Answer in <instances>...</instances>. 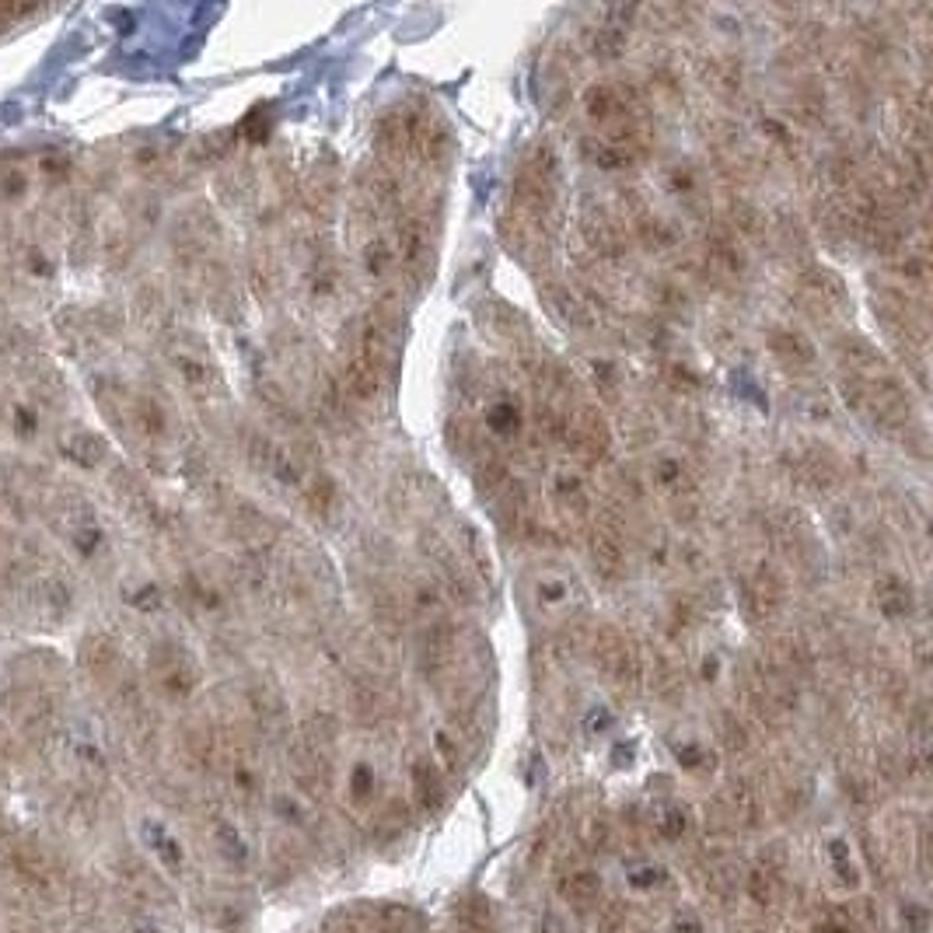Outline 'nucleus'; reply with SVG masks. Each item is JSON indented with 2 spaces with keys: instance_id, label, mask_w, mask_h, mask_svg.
Instances as JSON below:
<instances>
[{
  "instance_id": "1",
  "label": "nucleus",
  "mask_w": 933,
  "mask_h": 933,
  "mask_svg": "<svg viewBox=\"0 0 933 933\" xmlns=\"http://www.w3.org/2000/svg\"><path fill=\"white\" fill-rule=\"evenodd\" d=\"M591 661L602 671L605 682L616 685L622 692H633L643 678V664L633 640L616 626H602L591 633Z\"/></svg>"
},
{
  "instance_id": "2",
  "label": "nucleus",
  "mask_w": 933,
  "mask_h": 933,
  "mask_svg": "<svg viewBox=\"0 0 933 933\" xmlns=\"http://www.w3.org/2000/svg\"><path fill=\"white\" fill-rule=\"evenodd\" d=\"M738 602L745 609L748 622H755V626L780 619L783 605H787V581H783L780 567L769 560H759L752 570L738 574Z\"/></svg>"
},
{
  "instance_id": "3",
  "label": "nucleus",
  "mask_w": 933,
  "mask_h": 933,
  "mask_svg": "<svg viewBox=\"0 0 933 933\" xmlns=\"http://www.w3.org/2000/svg\"><path fill=\"white\" fill-rule=\"evenodd\" d=\"M588 556H591V570L602 584H619L626 577L629 567V553H626V539H622V521L612 511L598 514L588 528Z\"/></svg>"
},
{
  "instance_id": "4",
  "label": "nucleus",
  "mask_w": 933,
  "mask_h": 933,
  "mask_svg": "<svg viewBox=\"0 0 933 933\" xmlns=\"http://www.w3.org/2000/svg\"><path fill=\"white\" fill-rule=\"evenodd\" d=\"M147 671H151L154 685H158L168 699H189L196 692V682H200L196 661L189 657V650L179 647L175 640L154 643L151 657H147Z\"/></svg>"
},
{
  "instance_id": "5",
  "label": "nucleus",
  "mask_w": 933,
  "mask_h": 933,
  "mask_svg": "<svg viewBox=\"0 0 933 933\" xmlns=\"http://www.w3.org/2000/svg\"><path fill=\"white\" fill-rule=\"evenodd\" d=\"M762 818V801L752 780H731L720 787L713 804L706 808V822L717 832H741L755 829Z\"/></svg>"
},
{
  "instance_id": "6",
  "label": "nucleus",
  "mask_w": 933,
  "mask_h": 933,
  "mask_svg": "<svg viewBox=\"0 0 933 933\" xmlns=\"http://www.w3.org/2000/svg\"><path fill=\"white\" fill-rule=\"evenodd\" d=\"M650 483L657 486V493L664 497V504H668L671 518L675 521H692L699 514V486H696V476L689 472V465L682 462V458H671V455H661L654 465H650Z\"/></svg>"
},
{
  "instance_id": "7",
  "label": "nucleus",
  "mask_w": 933,
  "mask_h": 933,
  "mask_svg": "<svg viewBox=\"0 0 933 933\" xmlns=\"http://www.w3.org/2000/svg\"><path fill=\"white\" fill-rule=\"evenodd\" d=\"M563 448H567L581 465H602L612 451V430H609V423H605V416L591 406L570 409Z\"/></svg>"
},
{
  "instance_id": "8",
  "label": "nucleus",
  "mask_w": 933,
  "mask_h": 933,
  "mask_svg": "<svg viewBox=\"0 0 933 933\" xmlns=\"http://www.w3.org/2000/svg\"><path fill=\"white\" fill-rule=\"evenodd\" d=\"M458 657V626L448 616H434L427 622V629L420 633V643H416V661H420V671L430 678V682H441V678L451 675Z\"/></svg>"
},
{
  "instance_id": "9",
  "label": "nucleus",
  "mask_w": 933,
  "mask_h": 933,
  "mask_svg": "<svg viewBox=\"0 0 933 933\" xmlns=\"http://www.w3.org/2000/svg\"><path fill=\"white\" fill-rule=\"evenodd\" d=\"M388 242H392L399 270L420 273L423 266L430 263V249H434V235H430L427 214H420V210H406V214H399V221H395Z\"/></svg>"
},
{
  "instance_id": "10",
  "label": "nucleus",
  "mask_w": 933,
  "mask_h": 933,
  "mask_svg": "<svg viewBox=\"0 0 933 933\" xmlns=\"http://www.w3.org/2000/svg\"><path fill=\"white\" fill-rule=\"evenodd\" d=\"M748 270V256L741 249V238L734 235L727 224H717V228L706 231L703 238V252H699V273L703 277H745Z\"/></svg>"
},
{
  "instance_id": "11",
  "label": "nucleus",
  "mask_w": 933,
  "mask_h": 933,
  "mask_svg": "<svg viewBox=\"0 0 933 933\" xmlns=\"http://www.w3.org/2000/svg\"><path fill=\"white\" fill-rule=\"evenodd\" d=\"M584 112L602 130L619 123H633V119H640V91L626 88V84H595L584 95Z\"/></svg>"
},
{
  "instance_id": "12",
  "label": "nucleus",
  "mask_w": 933,
  "mask_h": 933,
  "mask_svg": "<svg viewBox=\"0 0 933 933\" xmlns=\"http://www.w3.org/2000/svg\"><path fill=\"white\" fill-rule=\"evenodd\" d=\"M581 238L598 259H622L629 245L626 228H622V221L612 217L609 210H588V214L581 217Z\"/></svg>"
},
{
  "instance_id": "13",
  "label": "nucleus",
  "mask_w": 933,
  "mask_h": 933,
  "mask_svg": "<svg viewBox=\"0 0 933 933\" xmlns=\"http://www.w3.org/2000/svg\"><path fill=\"white\" fill-rule=\"evenodd\" d=\"M832 350H836L839 364H843L846 374H853V378H881V374H892L885 353H881L874 343H867L864 336H857V332H843V336H836Z\"/></svg>"
},
{
  "instance_id": "14",
  "label": "nucleus",
  "mask_w": 933,
  "mask_h": 933,
  "mask_svg": "<svg viewBox=\"0 0 933 933\" xmlns=\"http://www.w3.org/2000/svg\"><path fill=\"white\" fill-rule=\"evenodd\" d=\"M766 346L790 374H811L818 364V353L808 343V336H801L797 329H787V325H773L766 332Z\"/></svg>"
},
{
  "instance_id": "15",
  "label": "nucleus",
  "mask_w": 933,
  "mask_h": 933,
  "mask_svg": "<svg viewBox=\"0 0 933 933\" xmlns=\"http://www.w3.org/2000/svg\"><path fill=\"white\" fill-rule=\"evenodd\" d=\"M360 193H364L367 207L378 210V214L399 210L402 207V175H399V168L385 165V161H374V165H367L364 175H360Z\"/></svg>"
},
{
  "instance_id": "16",
  "label": "nucleus",
  "mask_w": 933,
  "mask_h": 933,
  "mask_svg": "<svg viewBox=\"0 0 933 933\" xmlns=\"http://www.w3.org/2000/svg\"><path fill=\"white\" fill-rule=\"evenodd\" d=\"M801 291H804V298H808V305L818 308V315L822 318L843 311L846 301H850L843 280H839L836 273L822 270V266H808V270L801 273Z\"/></svg>"
},
{
  "instance_id": "17",
  "label": "nucleus",
  "mask_w": 933,
  "mask_h": 933,
  "mask_svg": "<svg viewBox=\"0 0 933 933\" xmlns=\"http://www.w3.org/2000/svg\"><path fill=\"white\" fill-rule=\"evenodd\" d=\"M762 664L773 668V671H780V675L790 678V682H801V678L811 671V647L794 633L773 636V640H769L766 657H762Z\"/></svg>"
},
{
  "instance_id": "18",
  "label": "nucleus",
  "mask_w": 933,
  "mask_h": 933,
  "mask_svg": "<svg viewBox=\"0 0 933 933\" xmlns=\"http://www.w3.org/2000/svg\"><path fill=\"white\" fill-rule=\"evenodd\" d=\"M871 605L881 612L888 622H902L916 616V595L902 577L895 574H878L871 584Z\"/></svg>"
},
{
  "instance_id": "19",
  "label": "nucleus",
  "mask_w": 933,
  "mask_h": 933,
  "mask_svg": "<svg viewBox=\"0 0 933 933\" xmlns=\"http://www.w3.org/2000/svg\"><path fill=\"white\" fill-rule=\"evenodd\" d=\"M409 787H413V801L423 815H437L448 801V783L434 759H416L409 766Z\"/></svg>"
},
{
  "instance_id": "20",
  "label": "nucleus",
  "mask_w": 933,
  "mask_h": 933,
  "mask_svg": "<svg viewBox=\"0 0 933 933\" xmlns=\"http://www.w3.org/2000/svg\"><path fill=\"white\" fill-rule=\"evenodd\" d=\"M336 385L343 388V395L350 402H374L381 395V371L367 364V360L353 357V353H343Z\"/></svg>"
},
{
  "instance_id": "21",
  "label": "nucleus",
  "mask_w": 933,
  "mask_h": 933,
  "mask_svg": "<svg viewBox=\"0 0 933 933\" xmlns=\"http://www.w3.org/2000/svg\"><path fill=\"white\" fill-rule=\"evenodd\" d=\"M556 892H560V899L567 902L570 909H577V913H591V909L602 902V878H598V871H591V867H570V871L560 874V881H556Z\"/></svg>"
},
{
  "instance_id": "22",
  "label": "nucleus",
  "mask_w": 933,
  "mask_h": 933,
  "mask_svg": "<svg viewBox=\"0 0 933 933\" xmlns=\"http://www.w3.org/2000/svg\"><path fill=\"white\" fill-rule=\"evenodd\" d=\"M109 486L116 490L119 504H123L126 511H130L137 521H144V525H161L158 504H154V497L147 493V486L140 483V479L133 476V472L116 469V472H112V479H109Z\"/></svg>"
},
{
  "instance_id": "23",
  "label": "nucleus",
  "mask_w": 933,
  "mask_h": 933,
  "mask_svg": "<svg viewBox=\"0 0 933 933\" xmlns=\"http://www.w3.org/2000/svg\"><path fill=\"white\" fill-rule=\"evenodd\" d=\"M633 235L643 249L657 252V256H668V252H675L678 245H682V231H678L668 217L647 214V210H636L633 214Z\"/></svg>"
},
{
  "instance_id": "24",
  "label": "nucleus",
  "mask_w": 933,
  "mask_h": 933,
  "mask_svg": "<svg viewBox=\"0 0 933 933\" xmlns=\"http://www.w3.org/2000/svg\"><path fill=\"white\" fill-rule=\"evenodd\" d=\"M472 469H476L479 493H486V497H497V493H504L507 486H511L507 458H504V451L493 448V444H476V451H472Z\"/></svg>"
},
{
  "instance_id": "25",
  "label": "nucleus",
  "mask_w": 933,
  "mask_h": 933,
  "mask_svg": "<svg viewBox=\"0 0 933 933\" xmlns=\"http://www.w3.org/2000/svg\"><path fill=\"white\" fill-rule=\"evenodd\" d=\"M81 664L91 678H98V682H116V675H119L116 640L105 633H91L88 640L81 643Z\"/></svg>"
},
{
  "instance_id": "26",
  "label": "nucleus",
  "mask_w": 933,
  "mask_h": 933,
  "mask_svg": "<svg viewBox=\"0 0 933 933\" xmlns=\"http://www.w3.org/2000/svg\"><path fill=\"white\" fill-rule=\"evenodd\" d=\"M797 476L804 479L808 486H815V490H832V486L843 479V469H839V462L832 458V451L825 448H808L797 455Z\"/></svg>"
},
{
  "instance_id": "27",
  "label": "nucleus",
  "mask_w": 933,
  "mask_h": 933,
  "mask_svg": "<svg viewBox=\"0 0 933 933\" xmlns=\"http://www.w3.org/2000/svg\"><path fill=\"white\" fill-rule=\"evenodd\" d=\"M221 748H224L221 734L210 724H186V731H182V752H186V759L193 766L214 769L221 762Z\"/></svg>"
},
{
  "instance_id": "28",
  "label": "nucleus",
  "mask_w": 933,
  "mask_h": 933,
  "mask_svg": "<svg viewBox=\"0 0 933 933\" xmlns=\"http://www.w3.org/2000/svg\"><path fill=\"white\" fill-rule=\"evenodd\" d=\"M647 825H650V832H654L657 839H664V843H678V839L689 836L692 811L685 808V804H678V801H661V804H654V808L647 811Z\"/></svg>"
},
{
  "instance_id": "29",
  "label": "nucleus",
  "mask_w": 933,
  "mask_h": 933,
  "mask_svg": "<svg viewBox=\"0 0 933 933\" xmlns=\"http://www.w3.org/2000/svg\"><path fill=\"white\" fill-rule=\"evenodd\" d=\"M553 497H556L560 511L567 514L570 521H588V518H591L588 486H584L581 476H574V472H556V479H553Z\"/></svg>"
},
{
  "instance_id": "30",
  "label": "nucleus",
  "mask_w": 933,
  "mask_h": 933,
  "mask_svg": "<svg viewBox=\"0 0 933 933\" xmlns=\"http://www.w3.org/2000/svg\"><path fill=\"white\" fill-rule=\"evenodd\" d=\"M577 595L574 577L567 574H542L535 581V598H539L542 612H556V616H570V598Z\"/></svg>"
},
{
  "instance_id": "31",
  "label": "nucleus",
  "mask_w": 933,
  "mask_h": 933,
  "mask_svg": "<svg viewBox=\"0 0 933 933\" xmlns=\"http://www.w3.org/2000/svg\"><path fill=\"white\" fill-rule=\"evenodd\" d=\"M11 860H14V867H18V871L25 874V878H32V881H49V874H53V864H49V853L42 850L39 839H32V836L14 839Z\"/></svg>"
},
{
  "instance_id": "32",
  "label": "nucleus",
  "mask_w": 933,
  "mask_h": 933,
  "mask_svg": "<svg viewBox=\"0 0 933 933\" xmlns=\"http://www.w3.org/2000/svg\"><path fill=\"white\" fill-rule=\"evenodd\" d=\"M888 270L895 273V277L906 284V291H923L930 280V266H927V252L913 249V245H906L902 252H895L892 259H888Z\"/></svg>"
},
{
  "instance_id": "33",
  "label": "nucleus",
  "mask_w": 933,
  "mask_h": 933,
  "mask_svg": "<svg viewBox=\"0 0 933 933\" xmlns=\"http://www.w3.org/2000/svg\"><path fill=\"white\" fill-rule=\"evenodd\" d=\"M703 81H706V88H713L717 95L734 98L741 91V67L734 60H727V56H710V60L703 63Z\"/></svg>"
},
{
  "instance_id": "34",
  "label": "nucleus",
  "mask_w": 933,
  "mask_h": 933,
  "mask_svg": "<svg viewBox=\"0 0 933 933\" xmlns=\"http://www.w3.org/2000/svg\"><path fill=\"white\" fill-rule=\"evenodd\" d=\"M650 689H654L657 696L664 699V703H675V699L685 692L682 668H678L675 661H668L664 654H657L654 664H650Z\"/></svg>"
},
{
  "instance_id": "35",
  "label": "nucleus",
  "mask_w": 933,
  "mask_h": 933,
  "mask_svg": "<svg viewBox=\"0 0 933 933\" xmlns=\"http://www.w3.org/2000/svg\"><path fill=\"white\" fill-rule=\"evenodd\" d=\"M395 270H399V263H395L392 242H388L385 235L371 238V242L364 245V273H367V280H378V284H385V280L395 277Z\"/></svg>"
},
{
  "instance_id": "36",
  "label": "nucleus",
  "mask_w": 933,
  "mask_h": 933,
  "mask_svg": "<svg viewBox=\"0 0 933 933\" xmlns=\"http://www.w3.org/2000/svg\"><path fill=\"white\" fill-rule=\"evenodd\" d=\"M668 189L685 203L689 210L703 207V175L696 172L692 165H671L668 168Z\"/></svg>"
},
{
  "instance_id": "37",
  "label": "nucleus",
  "mask_w": 933,
  "mask_h": 933,
  "mask_svg": "<svg viewBox=\"0 0 933 933\" xmlns=\"http://www.w3.org/2000/svg\"><path fill=\"white\" fill-rule=\"evenodd\" d=\"M581 151H584V158H588L591 165L605 168V172H622V168H629L636 161V158H629L622 147L609 144L605 137H584L581 140Z\"/></svg>"
},
{
  "instance_id": "38",
  "label": "nucleus",
  "mask_w": 933,
  "mask_h": 933,
  "mask_svg": "<svg viewBox=\"0 0 933 933\" xmlns=\"http://www.w3.org/2000/svg\"><path fill=\"white\" fill-rule=\"evenodd\" d=\"M717 741L727 755H745L752 748V734H748L745 720L738 713H720L717 720Z\"/></svg>"
},
{
  "instance_id": "39",
  "label": "nucleus",
  "mask_w": 933,
  "mask_h": 933,
  "mask_svg": "<svg viewBox=\"0 0 933 933\" xmlns=\"http://www.w3.org/2000/svg\"><path fill=\"white\" fill-rule=\"evenodd\" d=\"M301 490H305V504H308L311 518H318V521L329 518L332 507H336V486H332L325 476H311Z\"/></svg>"
},
{
  "instance_id": "40",
  "label": "nucleus",
  "mask_w": 933,
  "mask_h": 933,
  "mask_svg": "<svg viewBox=\"0 0 933 933\" xmlns=\"http://www.w3.org/2000/svg\"><path fill=\"white\" fill-rule=\"evenodd\" d=\"M588 46L598 60H616L622 49H626V32H622V25H598V28H591Z\"/></svg>"
},
{
  "instance_id": "41",
  "label": "nucleus",
  "mask_w": 933,
  "mask_h": 933,
  "mask_svg": "<svg viewBox=\"0 0 933 933\" xmlns=\"http://www.w3.org/2000/svg\"><path fill=\"white\" fill-rule=\"evenodd\" d=\"M133 423L144 437H161L168 430L165 409L158 406L154 399H137L133 402Z\"/></svg>"
},
{
  "instance_id": "42",
  "label": "nucleus",
  "mask_w": 933,
  "mask_h": 933,
  "mask_svg": "<svg viewBox=\"0 0 933 933\" xmlns=\"http://www.w3.org/2000/svg\"><path fill=\"white\" fill-rule=\"evenodd\" d=\"M745 888H748V895H752V899L759 902V906H773L776 895H780V874L759 864V867H755V871L745 878Z\"/></svg>"
},
{
  "instance_id": "43",
  "label": "nucleus",
  "mask_w": 933,
  "mask_h": 933,
  "mask_svg": "<svg viewBox=\"0 0 933 933\" xmlns=\"http://www.w3.org/2000/svg\"><path fill=\"white\" fill-rule=\"evenodd\" d=\"M374 794H378V773H374L367 762L353 766V773H350V801L357 804V808H371Z\"/></svg>"
},
{
  "instance_id": "44",
  "label": "nucleus",
  "mask_w": 933,
  "mask_h": 933,
  "mask_svg": "<svg viewBox=\"0 0 933 933\" xmlns=\"http://www.w3.org/2000/svg\"><path fill=\"white\" fill-rule=\"evenodd\" d=\"M63 451H67V455L74 458L77 465H84V469H95V465L105 458V448H102V441H98L95 434H74Z\"/></svg>"
},
{
  "instance_id": "45",
  "label": "nucleus",
  "mask_w": 933,
  "mask_h": 933,
  "mask_svg": "<svg viewBox=\"0 0 933 933\" xmlns=\"http://www.w3.org/2000/svg\"><path fill=\"white\" fill-rule=\"evenodd\" d=\"M762 224H766V221H762V214L752 207V203H745V200H734L731 203V224H727V228H731L738 238L741 235L759 238L762 235Z\"/></svg>"
},
{
  "instance_id": "46",
  "label": "nucleus",
  "mask_w": 933,
  "mask_h": 933,
  "mask_svg": "<svg viewBox=\"0 0 933 933\" xmlns=\"http://www.w3.org/2000/svg\"><path fill=\"white\" fill-rule=\"evenodd\" d=\"M794 112H797V119H804V123H811V126L825 123V95L818 88H801L794 95Z\"/></svg>"
},
{
  "instance_id": "47",
  "label": "nucleus",
  "mask_w": 933,
  "mask_h": 933,
  "mask_svg": "<svg viewBox=\"0 0 933 933\" xmlns=\"http://www.w3.org/2000/svg\"><path fill=\"white\" fill-rule=\"evenodd\" d=\"M829 860H832V867H836V878L843 881V885H850V888H857V885H860L857 864H853L850 846H846V839H832V843H829Z\"/></svg>"
},
{
  "instance_id": "48",
  "label": "nucleus",
  "mask_w": 933,
  "mask_h": 933,
  "mask_svg": "<svg viewBox=\"0 0 933 933\" xmlns=\"http://www.w3.org/2000/svg\"><path fill=\"white\" fill-rule=\"evenodd\" d=\"M518 406L514 402H507V399H500V402H493L490 406V430L493 434H504V437H511V434H518Z\"/></svg>"
},
{
  "instance_id": "49",
  "label": "nucleus",
  "mask_w": 933,
  "mask_h": 933,
  "mask_svg": "<svg viewBox=\"0 0 933 933\" xmlns=\"http://www.w3.org/2000/svg\"><path fill=\"white\" fill-rule=\"evenodd\" d=\"M434 752H437V759H441V766L448 769V773H458V769H462V748H458V738L451 731H437Z\"/></svg>"
},
{
  "instance_id": "50",
  "label": "nucleus",
  "mask_w": 933,
  "mask_h": 933,
  "mask_svg": "<svg viewBox=\"0 0 933 933\" xmlns=\"http://www.w3.org/2000/svg\"><path fill=\"white\" fill-rule=\"evenodd\" d=\"M217 843H221V850L228 853L231 860H238V864L245 860V843H242V836H238V832L231 829L228 822H217Z\"/></svg>"
},
{
  "instance_id": "51",
  "label": "nucleus",
  "mask_w": 933,
  "mask_h": 933,
  "mask_svg": "<svg viewBox=\"0 0 933 933\" xmlns=\"http://www.w3.org/2000/svg\"><path fill=\"white\" fill-rule=\"evenodd\" d=\"M588 846H595V850H609V846H612V825H609V818H602V815L591 818V825H588Z\"/></svg>"
},
{
  "instance_id": "52",
  "label": "nucleus",
  "mask_w": 933,
  "mask_h": 933,
  "mask_svg": "<svg viewBox=\"0 0 933 933\" xmlns=\"http://www.w3.org/2000/svg\"><path fill=\"white\" fill-rule=\"evenodd\" d=\"M678 762H682L685 769H706V766H713V762H706V752H703L699 745L678 748Z\"/></svg>"
},
{
  "instance_id": "53",
  "label": "nucleus",
  "mask_w": 933,
  "mask_h": 933,
  "mask_svg": "<svg viewBox=\"0 0 933 933\" xmlns=\"http://www.w3.org/2000/svg\"><path fill=\"white\" fill-rule=\"evenodd\" d=\"M378 933H413L402 923V913H392V909H381L378 913Z\"/></svg>"
},
{
  "instance_id": "54",
  "label": "nucleus",
  "mask_w": 933,
  "mask_h": 933,
  "mask_svg": "<svg viewBox=\"0 0 933 933\" xmlns=\"http://www.w3.org/2000/svg\"><path fill=\"white\" fill-rule=\"evenodd\" d=\"M818 933H853V927H850V920H846V916L832 913V916H825V920L818 923Z\"/></svg>"
},
{
  "instance_id": "55",
  "label": "nucleus",
  "mask_w": 933,
  "mask_h": 933,
  "mask_svg": "<svg viewBox=\"0 0 933 933\" xmlns=\"http://www.w3.org/2000/svg\"><path fill=\"white\" fill-rule=\"evenodd\" d=\"M28 11H32V7H25V4H0V28H7L11 21L25 18Z\"/></svg>"
},
{
  "instance_id": "56",
  "label": "nucleus",
  "mask_w": 933,
  "mask_h": 933,
  "mask_svg": "<svg viewBox=\"0 0 933 933\" xmlns=\"http://www.w3.org/2000/svg\"><path fill=\"white\" fill-rule=\"evenodd\" d=\"M671 933H703V923H699L696 916H675Z\"/></svg>"
},
{
  "instance_id": "57",
  "label": "nucleus",
  "mask_w": 933,
  "mask_h": 933,
  "mask_svg": "<svg viewBox=\"0 0 933 933\" xmlns=\"http://www.w3.org/2000/svg\"><path fill=\"white\" fill-rule=\"evenodd\" d=\"M913 657H916V668H920V671H927L930 657H927V640H923V636L913 643Z\"/></svg>"
},
{
  "instance_id": "58",
  "label": "nucleus",
  "mask_w": 933,
  "mask_h": 933,
  "mask_svg": "<svg viewBox=\"0 0 933 933\" xmlns=\"http://www.w3.org/2000/svg\"><path fill=\"white\" fill-rule=\"evenodd\" d=\"M539 933H570V930H563V923L556 920L553 913H546V916L539 920Z\"/></svg>"
},
{
  "instance_id": "59",
  "label": "nucleus",
  "mask_w": 933,
  "mask_h": 933,
  "mask_svg": "<svg viewBox=\"0 0 933 933\" xmlns=\"http://www.w3.org/2000/svg\"><path fill=\"white\" fill-rule=\"evenodd\" d=\"M329 933H364V930H357L353 923H339V927H329Z\"/></svg>"
},
{
  "instance_id": "60",
  "label": "nucleus",
  "mask_w": 933,
  "mask_h": 933,
  "mask_svg": "<svg viewBox=\"0 0 933 933\" xmlns=\"http://www.w3.org/2000/svg\"><path fill=\"white\" fill-rule=\"evenodd\" d=\"M137 933H154V927H140Z\"/></svg>"
}]
</instances>
